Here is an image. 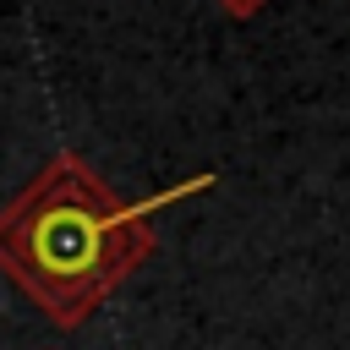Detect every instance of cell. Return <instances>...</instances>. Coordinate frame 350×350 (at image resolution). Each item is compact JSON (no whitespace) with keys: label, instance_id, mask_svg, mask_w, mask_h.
I'll list each match as a JSON object with an SVG mask.
<instances>
[{"label":"cell","instance_id":"1","mask_svg":"<svg viewBox=\"0 0 350 350\" xmlns=\"http://www.w3.org/2000/svg\"><path fill=\"white\" fill-rule=\"evenodd\" d=\"M148 252V208H126L71 148L44 159L0 213V268L55 323L88 317Z\"/></svg>","mask_w":350,"mask_h":350},{"label":"cell","instance_id":"2","mask_svg":"<svg viewBox=\"0 0 350 350\" xmlns=\"http://www.w3.org/2000/svg\"><path fill=\"white\" fill-rule=\"evenodd\" d=\"M213 5H219L224 16H257V11L268 5V0H213Z\"/></svg>","mask_w":350,"mask_h":350}]
</instances>
